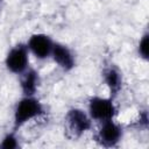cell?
Wrapping results in <instances>:
<instances>
[{
	"label": "cell",
	"instance_id": "obj_6",
	"mask_svg": "<svg viewBox=\"0 0 149 149\" xmlns=\"http://www.w3.org/2000/svg\"><path fill=\"white\" fill-rule=\"evenodd\" d=\"M54 43L55 42L49 35L44 33H35L30 35L27 42V47L29 52L35 58H37L38 61H44L50 58Z\"/></svg>",
	"mask_w": 149,
	"mask_h": 149
},
{
	"label": "cell",
	"instance_id": "obj_1",
	"mask_svg": "<svg viewBox=\"0 0 149 149\" xmlns=\"http://www.w3.org/2000/svg\"><path fill=\"white\" fill-rule=\"evenodd\" d=\"M44 105L36 95H23L13 111V129L19 130L29 121L45 115Z\"/></svg>",
	"mask_w": 149,
	"mask_h": 149
},
{
	"label": "cell",
	"instance_id": "obj_5",
	"mask_svg": "<svg viewBox=\"0 0 149 149\" xmlns=\"http://www.w3.org/2000/svg\"><path fill=\"white\" fill-rule=\"evenodd\" d=\"M29 50L27 43H17L12 47L6 57H5V66L6 69L14 74L20 76L29 68Z\"/></svg>",
	"mask_w": 149,
	"mask_h": 149
},
{
	"label": "cell",
	"instance_id": "obj_11",
	"mask_svg": "<svg viewBox=\"0 0 149 149\" xmlns=\"http://www.w3.org/2000/svg\"><path fill=\"white\" fill-rule=\"evenodd\" d=\"M137 54H139V56L142 59H144V61L148 59V54H149V34L147 31L141 36V38L139 41Z\"/></svg>",
	"mask_w": 149,
	"mask_h": 149
},
{
	"label": "cell",
	"instance_id": "obj_8",
	"mask_svg": "<svg viewBox=\"0 0 149 149\" xmlns=\"http://www.w3.org/2000/svg\"><path fill=\"white\" fill-rule=\"evenodd\" d=\"M50 57L56 63V65L64 72H70L76 66V57L73 51L63 43L59 42L54 43Z\"/></svg>",
	"mask_w": 149,
	"mask_h": 149
},
{
	"label": "cell",
	"instance_id": "obj_9",
	"mask_svg": "<svg viewBox=\"0 0 149 149\" xmlns=\"http://www.w3.org/2000/svg\"><path fill=\"white\" fill-rule=\"evenodd\" d=\"M41 85V77L38 71L33 68H28L20 74V88L23 95H35Z\"/></svg>",
	"mask_w": 149,
	"mask_h": 149
},
{
	"label": "cell",
	"instance_id": "obj_4",
	"mask_svg": "<svg viewBox=\"0 0 149 149\" xmlns=\"http://www.w3.org/2000/svg\"><path fill=\"white\" fill-rule=\"evenodd\" d=\"M123 136V129L114 119L99 123V128L94 134V141L104 148L116 147Z\"/></svg>",
	"mask_w": 149,
	"mask_h": 149
},
{
	"label": "cell",
	"instance_id": "obj_10",
	"mask_svg": "<svg viewBox=\"0 0 149 149\" xmlns=\"http://www.w3.org/2000/svg\"><path fill=\"white\" fill-rule=\"evenodd\" d=\"M19 139L16 136V130H12L8 132L7 134H5V136L1 139L0 142V148L1 149H16L19 148Z\"/></svg>",
	"mask_w": 149,
	"mask_h": 149
},
{
	"label": "cell",
	"instance_id": "obj_7",
	"mask_svg": "<svg viewBox=\"0 0 149 149\" xmlns=\"http://www.w3.org/2000/svg\"><path fill=\"white\" fill-rule=\"evenodd\" d=\"M101 76H102V80L105 85L108 88L109 97L115 99V97L121 92L122 86H123L122 72L115 64L108 63L102 68Z\"/></svg>",
	"mask_w": 149,
	"mask_h": 149
},
{
	"label": "cell",
	"instance_id": "obj_2",
	"mask_svg": "<svg viewBox=\"0 0 149 149\" xmlns=\"http://www.w3.org/2000/svg\"><path fill=\"white\" fill-rule=\"evenodd\" d=\"M93 121L88 113L81 108H70L64 118V127L66 134L71 139H79L85 133L92 129Z\"/></svg>",
	"mask_w": 149,
	"mask_h": 149
},
{
	"label": "cell",
	"instance_id": "obj_3",
	"mask_svg": "<svg viewBox=\"0 0 149 149\" xmlns=\"http://www.w3.org/2000/svg\"><path fill=\"white\" fill-rule=\"evenodd\" d=\"M87 113L92 121L100 123L114 119L118 114V108L113 98L92 95L87 101Z\"/></svg>",
	"mask_w": 149,
	"mask_h": 149
}]
</instances>
